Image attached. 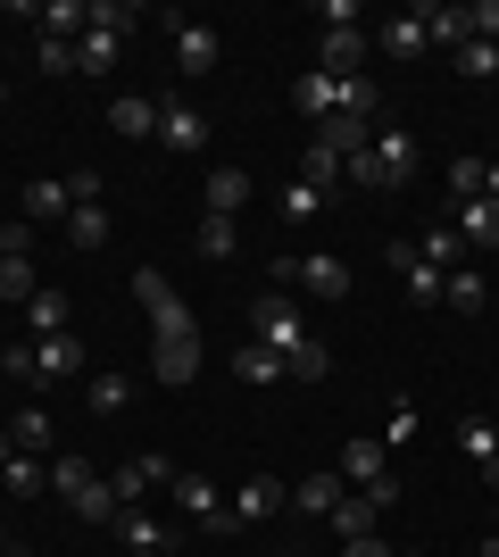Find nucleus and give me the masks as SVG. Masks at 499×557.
<instances>
[{
  "mask_svg": "<svg viewBox=\"0 0 499 557\" xmlns=\"http://www.w3.org/2000/svg\"><path fill=\"white\" fill-rule=\"evenodd\" d=\"M250 342H266V349H275L291 383H325V367H333V349L316 342L309 325H300L291 292H259V308H250Z\"/></svg>",
  "mask_w": 499,
  "mask_h": 557,
  "instance_id": "obj_1",
  "label": "nucleus"
},
{
  "mask_svg": "<svg viewBox=\"0 0 499 557\" xmlns=\"http://www.w3.org/2000/svg\"><path fill=\"white\" fill-rule=\"evenodd\" d=\"M408 175H416V134H408V125H375V141L350 159L358 191H400Z\"/></svg>",
  "mask_w": 499,
  "mask_h": 557,
  "instance_id": "obj_2",
  "label": "nucleus"
},
{
  "mask_svg": "<svg viewBox=\"0 0 499 557\" xmlns=\"http://www.w3.org/2000/svg\"><path fill=\"white\" fill-rule=\"evenodd\" d=\"M0 367L17 374V383H34V392H42V383H67V374H84L92 358H84V342H75V333H42V342L0 349Z\"/></svg>",
  "mask_w": 499,
  "mask_h": 557,
  "instance_id": "obj_3",
  "label": "nucleus"
},
{
  "mask_svg": "<svg viewBox=\"0 0 499 557\" xmlns=\"http://www.w3.org/2000/svg\"><path fill=\"white\" fill-rule=\"evenodd\" d=\"M142 17L134 0H92V25L75 34V75H109L117 67V50H125V25Z\"/></svg>",
  "mask_w": 499,
  "mask_h": 557,
  "instance_id": "obj_4",
  "label": "nucleus"
},
{
  "mask_svg": "<svg viewBox=\"0 0 499 557\" xmlns=\"http://www.w3.org/2000/svg\"><path fill=\"white\" fill-rule=\"evenodd\" d=\"M333 474H341V483H350V491H366V499H375L383 516L400 508V483H391V466H383V442H350V449H341V466H333Z\"/></svg>",
  "mask_w": 499,
  "mask_h": 557,
  "instance_id": "obj_5",
  "label": "nucleus"
},
{
  "mask_svg": "<svg viewBox=\"0 0 499 557\" xmlns=\"http://www.w3.org/2000/svg\"><path fill=\"white\" fill-rule=\"evenodd\" d=\"M134 300H142V317H150V342H166V333H200V325H191V308L175 300V283H166L159 267H134Z\"/></svg>",
  "mask_w": 499,
  "mask_h": 557,
  "instance_id": "obj_6",
  "label": "nucleus"
},
{
  "mask_svg": "<svg viewBox=\"0 0 499 557\" xmlns=\"http://www.w3.org/2000/svg\"><path fill=\"white\" fill-rule=\"evenodd\" d=\"M166 491H175V516H184V524H200V533H216V541L234 533V516H225V491H216L209 474H191V466H184V474H175Z\"/></svg>",
  "mask_w": 499,
  "mask_h": 557,
  "instance_id": "obj_7",
  "label": "nucleus"
},
{
  "mask_svg": "<svg viewBox=\"0 0 499 557\" xmlns=\"http://www.w3.org/2000/svg\"><path fill=\"white\" fill-rule=\"evenodd\" d=\"M266 275H275V283H309L316 300H350V267H341L333 250H316V258H275Z\"/></svg>",
  "mask_w": 499,
  "mask_h": 557,
  "instance_id": "obj_8",
  "label": "nucleus"
},
{
  "mask_svg": "<svg viewBox=\"0 0 499 557\" xmlns=\"http://www.w3.org/2000/svg\"><path fill=\"white\" fill-rule=\"evenodd\" d=\"M291 109L309 116V125H333V116H350V75H325V67H309L300 84H291Z\"/></svg>",
  "mask_w": 499,
  "mask_h": 557,
  "instance_id": "obj_9",
  "label": "nucleus"
},
{
  "mask_svg": "<svg viewBox=\"0 0 499 557\" xmlns=\"http://www.w3.org/2000/svg\"><path fill=\"white\" fill-rule=\"evenodd\" d=\"M383 267H391V275H400V300H416V308H441V267H425V258H416V242H391V250H383Z\"/></svg>",
  "mask_w": 499,
  "mask_h": 557,
  "instance_id": "obj_10",
  "label": "nucleus"
},
{
  "mask_svg": "<svg viewBox=\"0 0 499 557\" xmlns=\"http://www.w3.org/2000/svg\"><path fill=\"white\" fill-rule=\"evenodd\" d=\"M159 150H175V159H200V150H209V116L191 109V100H159Z\"/></svg>",
  "mask_w": 499,
  "mask_h": 557,
  "instance_id": "obj_11",
  "label": "nucleus"
},
{
  "mask_svg": "<svg viewBox=\"0 0 499 557\" xmlns=\"http://www.w3.org/2000/svg\"><path fill=\"white\" fill-rule=\"evenodd\" d=\"M166 42H175V67L184 75H216V59H225L216 25H191V17H166Z\"/></svg>",
  "mask_w": 499,
  "mask_h": 557,
  "instance_id": "obj_12",
  "label": "nucleus"
},
{
  "mask_svg": "<svg viewBox=\"0 0 499 557\" xmlns=\"http://www.w3.org/2000/svg\"><path fill=\"white\" fill-rule=\"evenodd\" d=\"M425 50H433L425 9H391V17H383V59H391V67H416Z\"/></svg>",
  "mask_w": 499,
  "mask_h": 557,
  "instance_id": "obj_13",
  "label": "nucleus"
},
{
  "mask_svg": "<svg viewBox=\"0 0 499 557\" xmlns=\"http://www.w3.org/2000/svg\"><path fill=\"white\" fill-rule=\"evenodd\" d=\"M275 508H291V483H275V474H250V483H241L234 499H225V516H234V533H241V524H266Z\"/></svg>",
  "mask_w": 499,
  "mask_h": 557,
  "instance_id": "obj_14",
  "label": "nucleus"
},
{
  "mask_svg": "<svg viewBox=\"0 0 499 557\" xmlns=\"http://www.w3.org/2000/svg\"><path fill=\"white\" fill-rule=\"evenodd\" d=\"M150 374H159L166 392H184L191 374H200V333H166V342H150Z\"/></svg>",
  "mask_w": 499,
  "mask_h": 557,
  "instance_id": "obj_15",
  "label": "nucleus"
},
{
  "mask_svg": "<svg viewBox=\"0 0 499 557\" xmlns=\"http://www.w3.org/2000/svg\"><path fill=\"white\" fill-rule=\"evenodd\" d=\"M450 225H458V242L466 250H499V200H450Z\"/></svg>",
  "mask_w": 499,
  "mask_h": 557,
  "instance_id": "obj_16",
  "label": "nucleus"
},
{
  "mask_svg": "<svg viewBox=\"0 0 499 557\" xmlns=\"http://www.w3.org/2000/svg\"><path fill=\"white\" fill-rule=\"evenodd\" d=\"M458 449H466V466L499 491V424L491 417H466V424H458Z\"/></svg>",
  "mask_w": 499,
  "mask_h": 557,
  "instance_id": "obj_17",
  "label": "nucleus"
},
{
  "mask_svg": "<svg viewBox=\"0 0 499 557\" xmlns=\"http://www.w3.org/2000/svg\"><path fill=\"white\" fill-rule=\"evenodd\" d=\"M150 483H175V466H166V458H150V449H142V458H125L117 474H109V491H117V508H134V499H142Z\"/></svg>",
  "mask_w": 499,
  "mask_h": 557,
  "instance_id": "obj_18",
  "label": "nucleus"
},
{
  "mask_svg": "<svg viewBox=\"0 0 499 557\" xmlns=\"http://www.w3.org/2000/svg\"><path fill=\"white\" fill-rule=\"evenodd\" d=\"M109 125H117L125 141H159V100L150 92H117L109 100Z\"/></svg>",
  "mask_w": 499,
  "mask_h": 557,
  "instance_id": "obj_19",
  "label": "nucleus"
},
{
  "mask_svg": "<svg viewBox=\"0 0 499 557\" xmlns=\"http://www.w3.org/2000/svg\"><path fill=\"white\" fill-rule=\"evenodd\" d=\"M234 383H241V392H266V383H284V358H275L266 342H250V333H241V349H234Z\"/></svg>",
  "mask_w": 499,
  "mask_h": 557,
  "instance_id": "obj_20",
  "label": "nucleus"
},
{
  "mask_svg": "<svg viewBox=\"0 0 499 557\" xmlns=\"http://www.w3.org/2000/svg\"><path fill=\"white\" fill-rule=\"evenodd\" d=\"M200 200H209V216H241L250 209V166H209V191H200Z\"/></svg>",
  "mask_w": 499,
  "mask_h": 557,
  "instance_id": "obj_21",
  "label": "nucleus"
},
{
  "mask_svg": "<svg viewBox=\"0 0 499 557\" xmlns=\"http://www.w3.org/2000/svg\"><path fill=\"white\" fill-rule=\"evenodd\" d=\"M316 67H325V75H366V25L325 34V42H316Z\"/></svg>",
  "mask_w": 499,
  "mask_h": 557,
  "instance_id": "obj_22",
  "label": "nucleus"
},
{
  "mask_svg": "<svg viewBox=\"0 0 499 557\" xmlns=\"http://www.w3.org/2000/svg\"><path fill=\"white\" fill-rule=\"evenodd\" d=\"M117 541H125V549L166 557V549H175V524H159V516H142V508H117Z\"/></svg>",
  "mask_w": 499,
  "mask_h": 557,
  "instance_id": "obj_23",
  "label": "nucleus"
},
{
  "mask_svg": "<svg viewBox=\"0 0 499 557\" xmlns=\"http://www.w3.org/2000/svg\"><path fill=\"white\" fill-rule=\"evenodd\" d=\"M325 524H333V533H341V541H375L383 508H375V499H366V491H341V508H333Z\"/></svg>",
  "mask_w": 499,
  "mask_h": 557,
  "instance_id": "obj_24",
  "label": "nucleus"
},
{
  "mask_svg": "<svg viewBox=\"0 0 499 557\" xmlns=\"http://www.w3.org/2000/svg\"><path fill=\"white\" fill-rule=\"evenodd\" d=\"M67 209H75V191L59 184V175H42V184H25V216H34V225H67Z\"/></svg>",
  "mask_w": 499,
  "mask_h": 557,
  "instance_id": "obj_25",
  "label": "nucleus"
},
{
  "mask_svg": "<svg viewBox=\"0 0 499 557\" xmlns=\"http://www.w3.org/2000/svg\"><path fill=\"white\" fill-rule=\"evenodd\" d=\"M441 300H450L458 317H483V308H491V283H483V267H450V283H441Z\"/></svg>",
  "mask_w": 499,
  "mask_h": 557,
  "instance_id": "obj_26",
  "label": "nucleus"
},
{
  "mask_svg": "<svg viewBox=\"0 0 499 557\" xmlns=\"http://www.w3.org/2000/svg\"><path fill=\"white\" fill-rule=\"evenodd\" d=\"M9 442H17L25 458H50V408L42 399H25L17 417H9Z\"/></svg>",
  "mask_w": 499,
  "mask_h": 557,
  "instance_id": "obj_27",
  "label": "nucleus"
},
{
  "mask_svg": "<svg viewBox=\"0 0 499 557\" xmlns=\"http://www.w3.org/2000/svg\"><path fill=\"white\" fill-rule=\"evenodd\" d=\"M34 17H42V34H50V42H75V34L92 25V0H42Z\"/></svg>",
  "mask_w": 499,
  "mask_h": 557,
  "instance_id": "obj_28",
  "label": "nucleus"
},
{
  "mask_svg": "<svg viewBox=\"0 0 499 557\" xmlns=\"http://www.w3.org/2000/svg\"><path fill=\"white\" fill-rule=\"evenodd\" d=\"M416 258H425V267H441V275H450V267H466V242H458L450 216H441L433 233H416Z\"/></svg>",
  "mask_w": 499,
  "mask_h": 557,
  "instance_id": "obj_29",
  "label": "nucleus"
},
{
  "mask_svg": "<svg viewBox=\"0 0 499 557\" xmlns=\"http://www.w3.org/2000/svg\"><path fill=\"white\" fill-rule=\"evenodd\" d=\"M341 491H350L341 474H309V483H291V508H300V516H333V508H341Z\"/></svg>",
  "mask_w": 499,
  "mask_h": 557,
  "instance_id": "obj_30",
  "label": "nucleus"
},
{
  "mask_svg": "<svg viewBox=\"0 0 499 557\" xmlns=\"http://www.w3.org/2000/svg\"><path fill=\"white\" fill-rule=\"evenodd\" d=\"M241 216H209V209H200V258H209V267H225V258H234L241 250Z\"/></svg>",
  "mask_w": 499,
  "mask_h": 557,
  "instance_id": "obj_31",
  "label": "nucleus"
},
{
  "mask_svg": "<svg viewBox=\"0 0 499 557\" xmlns=\"http://www.w3.org/2000/svg\"><path fill=\"white\" fill-rule=\"evenodd\" d=\"M67 242L75 250H100V242H109V209H100V200H75L67 209Z\"/></svg>",
  "mask_w": 499,
  "mask_h": 557,
  "instance_id": "obj_32",
  "label": "nucleus"
},
{
  "mask_svg": "<svg viewBox=\"0 0 499 557\" xmlns=\"http://www.w3.org/2000/svg\"><path fill=\"white\" fill-rule=\"evenodd\" d=\"M34 292H42V283H34V250H9V258H0V300H34Z\"/></svg>",
  "mask_w": 499,
  "mask_h": 557,
  "instance_id": "obj_33",
  "label": "nucleus"
},
{
  "mask_svg": "<svg viewBox=\"0 0 499 557\" xmlns=\"http://www.w3.org/2000/svg\"><path fill=\"white\" fill-rule=\"evenodd\" d=\"M316 141H325V150H341V159H358V150L375 141V125H366V116H333V125H316Z\"/></svg>",
  "mask_w": 499,
  "mask_h": 557,
  "instance_id": "obj_34",
  "label": "nucleus"
},
{
  "mask_svg": "<svg viewBox=\"0 0 499 557\" xmlns=\"http://www.w3.org/2000/svg\"><path fill=\"white\" fill-rule=\"evenodd\" d=\"M25 325H34V342H42V333H75L67 325V292H34V300H25Z\"/></svg>",
  "mask_w": 499,
  "mask_h": 557,
  "instance_id": "obj_35",
  "label": "nucleus"
},
{
  "mask_svg": "<svg viewBox=\"0 0 499 557\" xmlns=\"http://www.w3.org/2000/svg\"><path fill=\"white\" fill-rule=\"evenodd\" d=\"M450 59H458V75H466V84H499V42H458Z\"/></svg>",
  "mask_w": 499,
  "mask_h": 557,
  "instance_id": "obj_36",
  "label": "nucleus"
},
{
  "mask_svg": "<svg viewBox=\"0 0 499 557\" xmlns=\"http://www.w3.org/2000/svg\"><path fill=\"white\" fill-rule=\"evenodd\" d=\"M84 399H92V417H117L125 399H134V383H125V374H92V383H84Z\"/></svg>",
  "mask_w": 499,
  "mask_h": 557,
  "instance_id": "obj_37",
  "label": "nucleus"
},
{
  "mask_svg": "<svg viewBox=\"0 0 499 557\" xmlns=\"http://www.w3.org/2000/svg\"><path fill=\"white\" fill-rule=\"evenodd\" d=\"M92 483H100V474H92L84 458H50V491H59V499H84Z\"/></svg>",
  "mask_w": 499,
  "mask_h": 557,
  "instance_id": "obj_38",
  "label": "nucleus"
},
{
  "mask_svg": "<svg viewBox=\"0 0 499 557\" xmlns=\"http://www.w3.org/2000/svg\"><path fill=\"white\" fill-rule=\"evenodd\" d=\"M425 25H433V50H458V42H466V9H458V0H450V9H425Z\"/></svg>",
  "mask_w": 499,
  "mask_h": 557,
  "instance_id": "obj_39",
  "label": "nucleus"
},
{
  "mask_svg": "<svg viewBox=\"0 0 499 557\" xmlns=\"http://www.w3.org/2000/svg\"><path fill=\"white\" fill-rule=\"evenodd\" d=\"M316 209H325V191H316V184H284V225H309Z\"/></svg>",
  "mask_w": 499,
  "mask_h": 557,
  "instance_id": "obj_40",
  "label": "nucleus"
},
{
  "mask_svg": "<svg viewBox=\"0 0 499 557\" xmlns=\"http://www.w3.org/2000/svg\"><path fill=\"white\" fill-rule=\"evenodd\" d=\"M416 442V399H391V424H383V449H408Z\"/></svg>",
  "mask_w": 499,
  "mask_h": 557,
  "instance_id": "obj_41",
  "label": "nucleus"
},
{
  "mask_svg": "<svg viewBox=\"0 0 499 557\" xmlns=\"http://www.w3.org/2000/svg\"><path fill=\"white\" fill-rule=\"evenodd\" d=\"M466 42H499V0H475V9H466Z\"/></svg>",
  "mask_w": 499,
  "mask_h": 557,
  "instance_id": "obj_42",
  "label": "nucleus"
},
{
  "mask_svg": "<svg viewBox=\"0 0 499 557\" xmlns=\"http://www.w3.org/2000/svg\"><path fill=\"white\" fill-rule=\"evenodd\" d=\"M483 191V159H450V200H475Z\"/></svg>",
  "mask_w": 499,
  "mask_h": 557,
  "instance_id": "obj_43",
  "label": "nucleus"
},
{
  "mask_svg": "<svg viewBox=\"0 0 499 557\" xmlns=\"http://www.w3.org/2000/svg\"><path fill=\"white\" fill-rule=\"evenodd\" d=\"M316 25H325V34H350V25H358V0H325V9H316Z\"/></svg>",
  "mask_w": 499,
  "mask_h": 557,
  "instance_id": "obj_44",
  "label": "nucleus"
},
{
  "mask_svg": "<svg viewBox=\"0 0 499 557\" xmlns=\"http://www.w3.org/2000/svg\"><path fill=\"white\" fill-rule=\"evenodd\" d=\"M42 75H75V42H50L42 34Z\"/></svg>",
  "mask_w": 499,
  "mask_h": 557,
  "instance_id": "obj_45",
  "label": "nucleus"
},
{
  "mask_svg": "<svg viewBox=\"0 0 499 557\" xmlns=\"http://www.w3.org/2000/svg\"><path fill=\"white\" fill-rule=\"evenodd\" d=\"M341 557H391L383 541H341Z\"/></svg>",
  "mask_w": 499,
  "mask_h": 557,
  "instance_id": "obj_46",
  "label": "nucleus"
},
{
  "mask_svg": "<svg viewBox=\"0 0 499 557\" xmlns=\"http://www.w3.org/2000/svg\"><path fill=\"white\" fill-rule=\"evenodd\" d=\"M483 200H499V159H483Z\"/></svg>",
  "mask_w": 499,
  "mask_h": 557,
  "instance_id": "obj_47",
  "label": "nucleus"
},
{
  "mask_svg": "<svg viewBox=\"0 0 499 557\" xmlns=\"http://www.w3.org/2000/svg\"><path fill=\"white\" fill-rule=\"evenodd\" d=\"M475 557H499V533H491V541H483V549H475Z\"/></svg>",
  "mask_w": 499,
  "mask_h": 557,
  "instance_id": "obj_48",
  "label": "nucleus"
},
{
  "mask_svg": "<svg viewBox=\"0 0 499 557\" xmlns=\"http://www.w3.org/2000/svg\"><path fill=\"white\" fill-rule=\"evenodd\" d=\"M0 557H17V541H9V533H0Z\"/></svg>",
  "mask_w": 499,
  "mask_h": 557,
  "instance_id": "obj_49",
  "label": "nucleus"
},
{
  "mask_svg": "<svg viewBox=\"0 0 499 557\" xmlns=\"http://www.w3.org/2000/svg\"><path fill=\"white\" fill-rule=\"evenodd\" d=\"M391 557H425V549H391Z\"/></svg>",
  "mask_w": 499,
  "mask_h": 557,
  "instance_id": "obj_50",
  "label": "nucleus"
},
{
  "mask_svg": "<svg viewBox=\"0 0 499 557\" xmlns=\"http://www.w3.org/2000/svg\"><path fill=\"white\" fill-rule=\"evenodd\" d=\"M125 557H150V549H125Z\"/></svg>",
  "mask_w": 499,
  "mask_h": 557,
  "instance_id": "obj_51",
  "label": "nucleus"
},
{
  "mask_svg": "<svg viewBox=\"0 0 499 557\" xmlns=\"http://www.w3.org/2000/svg\"><path fill=\"white\" fill-rule=\"evenodd\" d=\"M0 258H9V242H0Z\"/></svg>",
  "mask_w": 499,
  "mask_h": 557,
  "instance_id": "obj_52",
  "label": "nucleus"
},
{
  "mask_svg": "<svg viewBox=\"0 0 499 557\" xmlns=\"http://www.w3.org/2000/svg\"><path fill=\"white\" fill-rule=\"evenodd\" d=\"M0 100H9V92H0Z\"/></svg>",
  "mask_w": 499,
  "mask_h": 557,
  "instance_id": "obj_53",
  "label": "nucleus"
}]
</instances>
